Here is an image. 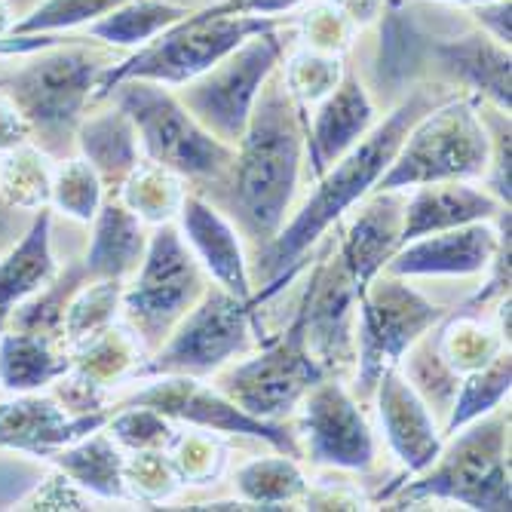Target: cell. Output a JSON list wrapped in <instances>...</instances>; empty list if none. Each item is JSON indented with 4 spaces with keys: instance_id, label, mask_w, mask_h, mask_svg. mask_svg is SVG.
Here are the masks:
<instances>
[{
    "instance_id": "obj_1",
    "label": "cell",
    "mask_w": 512,
    "mask_h": 512,
    "mask_svg": "<svg viewBox=\"0 0 512 512\" xmlns=\"http://www.w3.org/2000/svg\"><path fill=\"white\" fill-rule=\"evenodd\" d=\"M445 89L448 86L439 83L417 86L387 120H381L375 129H368L344 157H338L316 178L313 197L301 206V212L289 224L279 227V234L270 243H264V252L258 255L255 276L261 283V292L252 295L255 307L273 298L304 267V255L319 243L325 230L335 221H341L347 209H353L359 200H365L375 191V184L393 163L402 138L408 135L414 120L427 114L430 108L442 105L445 99L457 96V92H445Z\"/></svg>"
},
{
    "instance_id": "obj_2",
    "label": "cell",
    "mask_w": 512,
    "mask_h": 512,
    "mask_svg": "<svg viewBox=\"0 0 512 512\" xmlns=\"http://www.w3.org/2000/svg\"><path fill=\"white\" fill-rule=\"evenodd\" d=\"M307 120L276 71L258 92L240 151L230 163V209L258 243H270L298 191Z\"/></svg>"
},
{
    "instance_id": "obj_3",
    "label": "cell",
    "mask_w": 512,
    "mask_h": 512,
    "mask_svg": "<svg viewBox=\"0 0 512 512\" xmlns=\"http://www.w3.org/2000/svg\"><path fill=\"white\" fill-rule=\"evenodd\" d=\"M378 77L387 86H402L421 74H436L451 86H467L476 99H488L494 108H512L509 46L497 43L485 31H467L460 37H436L417 28L393 0L384 10Z\"/></svg>"
},
{
    "instance_id": "obj_4",
    "label": "cell",
    "mask_w": 512,
    "mask_h": 512,
    "mask_svg": "<svg viewBox=\"0 0 512 512\" xmlns=\"http://www.w3.org/2000/svg\"><path fill=\"white\" fill-rule=\"evenodd\" d=\"M292 25L286 16H243V13H215L212 7L191 10L184 19L169 25L151 43L138 46V53L111 62L96 86L92 102L108 99V92L123 80H151L163 86H184L215 68L249 37Z\"/></svg>"
},
{
    "instance_id": "obj_5",
    "label": "cell",
    "mask_w": 512,
    "mask_h": 512,
    "mask_svg": "<svg viewBox=\"0 0 512 512\" xmlns=\"http://www.w3.org/2000/svg\"><path fill=\"white\" fill-rule=\"evenodd\" d=\"M451 436V445L442 448L439 457L424 473H417L414 482L399 479L393 488H384L378 500L408 506L436 497L463 503L476 512H509V417L491 411Z\"/></svg>"
},
{
    "instance_id": "obj_6",
    "label": "cell",
    "mask_w": 512,
    "mask_h": 512,
    "mask_svg": "<svg viewBox=\"0 0 512 512\" xmlns=\"http://www.w3.org/2000/svg\"><path fill=\"white\" fill-rule=\"evenodd\" d=\"M37 59L7 77L13 105L31 123L37 148L50 157H62L74 148V132L92 105L102 71L111 65L108 56L92 53L86 40L50 46L34 53Z\"/></svg>"
},
{
    "instance_id": "obj_7",
    "label": "cell",
    "mask_w": 512,
    "mask_h": 512,
    "mask_svg": "<svg viewBox=\"0 0 512 512\" xmlns=\"http://www.w3.org/2000/svg\"><path fill=\"white\" fill-rule=\"evenodd\" d=\"M491 135L476 96H451L414 120L375 191H408L439 181H473L488 172Z\"/></svg>"
},
{
    "instance_id": "obj_8",
    "label": "cell",
    "mask_w": 512,
    "mask_h": 512,
    "mask_svg": "<svg viewBox=\"0 0 512 512\" xmlns=\"http://www.w3.org/2000/svg\"><path fill=\"white\" fill-rule=\"evenodd\" d=\"M108 99L132 120L148 160L169 166L181 178H218L234 163V148L200 126L163 83L123 80Z\"/></svg>"
},
{
    "instance_id": "obj_9",
    "label": "cell",
    "mask_w": 512,
    "mask_h": 512,
    "mask_svg": "<svg viewBox=\"0 0 512 512\" xmlns=\"http://www.w3.org/2000/svg\"><path fill=\"white\" fill-rule=\"evenodd\" d=\"M203 292L206 276L197 255L166 221L157 224L154 237L148 240L145 258L132 273V283L123 286L120 307L126 325L138 335L142 347L154 353Z\"/></svg>"
},
{
    "instance_id": "obj_10",
    "label": "cell",
    "mask_w": 512,
    "mask_h": 512,
    "mask_svg": "<svg viewBox=\"0 0 512 512\" xmlns=\"http://www.w3.org/2000/svg\"><path fill=\"white\" fill-rule=\"evenodd\" d=\"M252 301H240L221 286H206L200 301L178 319L169 338L148 362L135 368V378L191 375L203 378L252 347V332L261 338V322Z\"/></svg>"
},
{
    "instance_id": "obj_11",
    "label": "cell",
    "mask_w": 512,
    "mask_h": 512,
    "mask_svg": "<svg viewBox=\"0 0 512 512\" xmlns=\"http://www.w3.org/2000/svg\"><path fill=\"white\" fill-rule=\"evenodd\" d=\"M448 310L427 301L421 292L402 283V276H375L356 304V393L371 399L378 381L390 368L402 365V356L414 341L433 332Z\"/></svg>"
},
{
    "instance_id": "obj_12",
    "label": "cell",
    "mask_w": 512,
    "mask_h": 512,
    "mask_svg": "<svg viewBox=\"0 0 512 512\" xmlns=\"http://www.w3.org/2000/svg\"><path fill=\"white\" fill-rule=\"evenodd\" d=\"M283 28L249 37L234 53L224 56L215 68H209L191 83H184L178 102L191 111V117L200 126H206L215 138H221V142L227 145L240 142V135L249 126L261 86L279 65H283V56H286Z\"/></svg>"
},
{
    "instance_id": "obj_13",
    "label": "cell",
    "mask_w": 512,
    "mask_h": 512,
    "mask_svg": "<svg viewBox=\"0 0 512 512\" xmlns=\"http://www.w3.org/2000/svg\"><path fill=\"white\" fill-rule=\"evenodd\" d=\"M325 378V368L307 347L304 310L298 304L289 329L276 341L267 338L264 350L249 362L230 368L218 390L258 421H279Z\"/></svg>"
},
{
    "instance_id": "obj_14",
    "label": "cell",
    "mask_w": 512,
    "mask_h": 512,
    "mask_svg": "<svg viewBox=\"0 0 512 512\" xmlns=\"http://www.w3.org/2000/svg\"><path fill=\"white\" fill-rule=\"evenodd\" d=\"M123 405H148L172 417V421H188L200 430L227 433V436L237 433V436L264 439L279 454H289L295 460L301 457V445L286 427H279L276 421H258V417L243 411L237 402H230L221 390H212L191 375H157L154 384L126 396L117 408Z\"/></svg>"
},
{
    "instance_id": "obj_15",
    "label": "cell",
    "mask_w": 512,
    "mask_h": 512,
    "mask_svg": "<svg viewBox=\"0 0 512 512\" xmlns=\"http://www.w3.org/2000/svg\"><path fill=\"white\" fill-rule=\"evenodd\" d=\"M356 304L359 289L353 276L335 249H325L301 295L307 347L325 375H341L356 362Z\"/></svg>"
},
{
    "instance_id": "obj_16",
    "label": "cell",
    "mask_w": 512,
    "mask_h": 512,
    "mask_svg": "<svg viewBox=\"0 0 512 512\" xmlns=\"http://www.w3.org/2000/svg\"><path fill=\"white\" fill-rule=\"evenodd\" d=\"M301 402L304 436L313 463L335 470H368L375 463V433L356 399L335 378L319 381Z\"/></svg>"
},
{
    "instance_id": "obj_17",
    "label": "cell",
    "mask_w": 512,
    "mask_h": 512,
    "mask_svg": "<svg viewBox=\"0 0 512 512\" xmlns=\"http://www.w3.org/2000/svg\"><path fill=\"white\" fill-rule=\"evenodd\" d=\"M145 359V347L129 325H108L105 332L71 347V368L56 381V399L71 414L105 411V396L114 384L132 381Z\"/></svg>"
},
{
    "instance_id": "obj_18",
    "label": "cell",
    "mask_w": 512,
    "mask_h": 512,
    "mask_svg": "<svg viewBox=\"0 0 512 512\" xmlns=\"http://www.w3.org/2000/svg\"><path fill=\"white\" fill-rule=\"evenodd\" d=\"M108 417L111 411L71 414L56 396L19 393L0 402V448L50 457L53 451L102 430Z\"/></svg>"
},
{
    "instance_id": "obj_19",
    "label": "cell",
    "mask_w": 512,
    "mask_h": 512,
    "mask_svg": "<svg viewBox=\"0 0 512 512\" xmlns=\"http://www.w3.org/2000/svg\"><path fill=\"white\" fill-rule=\"evenodd\" d=\"M500 246V230L488 221L460 224L439 234L405 243L390 261L387 273L393 276H473L485 273Z\"/></svg>"
},
{
    "instance_id": "obj_20",
    "label": "cell",
    "mask_w": 512,
    "mask_h": 512,
    "mask_svg": "<svg viewBox=\"0 0 512 512\" xmlns=\"http://www.w3.org/2000/svg\"><path fill=\"white\" fill-rule=\"evenodd\" d=\"M378 411L390 448L402 460L408 476L424 473L442 451V433L430 414V405L411 387L402 368H390L378 381Z\"/></svg>"
},
{
    "instance_id": "obj_21",
    "label": "cell",
    "mask_w": 512,
    "mask_h": 512,
    "mask_svg": "<svg viewBox=\"0 0 512 512\" xmlns=\"http://www.w3.org/2000/svg\"><path fill=\"white\" fill-rule=\"evenodd\" d=\"M402 212H405L402 191H371V197L362 203V209L353 215L350 227L344 230L341 243L335 246L347 273L353 276L359 295L396 255Z\"/></svg>"
},
{
    "instance_id": "obj_22",
    "label": "cell",
    "mask_w": 512,
    "mask_h": 512,
    "mask_svg": "<svg viewBox=\"0 0 512 512\" xmlns=\"http://www.w3.org/2000/svg\"><path fill=\"white\" fill-rule=\"evenodd\" d=\"M375 123V102L353 71H344L341 83L319 102L313 129L307 126L310 172L319 178L338 157H344Z\"/></svg>"
},
{
    "instance_id": "obj_23",
    "label": "cell",
    "mask_w": 512,
    "mask_h": 512,
    "mask_svg": "<svg viewBox=\"0 0 512 512\" xmlns=\"http://www.w3.org/2000/svg\"><path fill=\"white\" fill-rule=\"evenodd\" d=\"M181 230L188 237L194 255L200 264L215 276V283L227 289L230 295H237L240 301H252V279L243 255V243L237 237L234 224H230L218 209H212L200 197L184 194L181 209Z\"/></svg>"
},
{
    "instance_id": "obj_24",
    "label": "cell",
    "mask_w": 512,
    "mask_h": 512,
    "mask_svg": "<svg viewBox=\"0 0 512 512\" xmlns=\"http://www.w3.org/2000/svg\"><path fill=\"white\" fill-rule=\"evenodd\" d=\"M497 215H500V200L473 188L467 181L421 184L411 197H405L399 249L405 243L439 234V230H451V227L473 224V221H488Z\"/></svg>"
},
{
    "instance_id": "obj_25",
    "label": "cell",
    "mask_w": 512,
    "mask_h": 512,
    "mask_svg": "<svg viewBox=\"0 0 512 512\" xmlns=\"http://www.w3.org/2000/svg\"><path fill=\"white\" fill-rule=\"evenodd\" d=\"M53 255V212L50 206L31 215L25 234L0 255V332H7L13 310L40 292L56 276Z\"/></svg>"
},
{
    "instance_id": "obj_26",
    "label": "cell",
    "mask_w": 512,
    "mask_h": 512,
    "mask_svg": "<svg viewBox=\"0 0 512 512\" xmlns=\"http://www.w3.org/2000/svg\"><path fill=\"white\" fill-rule=\"evenodd\" d=\"M148 249L142 218L117 194H108L92 218V243L80 258L89 279H126L138 270Z\"/></svg>"
},
{
    "instance_id": "obj_27",
    "label": "cell",
    "mask_w": 512,
    "mask_h": 512,
    "mask_svg": "<svg viewBox=\"0 0 512 512\" xmlns=\"http://www.w3.org/2000/svg\"><path fill=\"white\" fill-rule=\"evenodd\" d=\"M71 368V350L50 335L34 332H0V390L40 393L43 387L56 384Z\"/></svg>"
},
{
    "instance_id": "obj_28",
    "label": "cell",
    "mask_w": 512,
    "mask_h": 512,
    "mask_svg": "<svg viewBox=\"0 0 512 512\" xmlns=\"http://www.w3.org/2000/svg\"><path fill=\"white\" fill-rule=\"evenodd\" d=\"M74 145L80 157L96 169L105 191L120 194L123 181L138 163V135L132 120L117 105L96 117H83L74 132Z\"/></svg>"
},
{
    "instance_id": "obj_29",
    "label": "cell",
    "mask_w": 512,
    "mask_h": 512,
    "mask_svg": "<svg viewBox=\"0 0 512 512\" xmlns=\"http://www.w3.org/2000/svg\"><path fill=\"white\" fill-rule=\"evenodd\" d=\"M430 341L457 378L488 365L497 353L509 347V338L497 325V316L485 319L482 310H473L467 304H460L454 313H445L439 319V332L430 335Z\"/></svg>"
},
{
    "instance_id": "obj_30",
    "label": "cell",
    "mask_w": 512,
    "mask_h": 512,
    "mask_svg": "<svg viewBox=\"0 0 512 512\" xmlns=\"http://www.w3.org/2000/svg\"><path fill=\"white\" fill-rule=\"evenodd\" d=\"M46 460H53L80 491H89L105 500H129L123 479L126 457L105 427L53 451Z\"/></svg>"
},
{
    "instance_id": "obj_31",
    "label": "cell",
    "mask_w": 512,
    "mask_h": 512,
    "mask_svg": "<svg viewBox=\"0 0 512 512\" xmlns=\"http://www.w3.org/2000/svg\"><path fill=\"white\" fill-rule=\"evenodd\" d=\"M53 169V157L31 142L4 151L0 154V200L28 215L46 209L53 191Z\"/></svg>"
},
{
    "instance_id": "obj_32",
    "label": "cell",
    "mask_w": 512,
    "mask_h": 512,
    "mask_svg": "<svg viewBox=\"0 0 512 512\" xmlns=\"http://www.w3.org/2000/svg\"><path fill=\"white\" fill-rule=\"evenodd\" d=\"M188 13L191 7L169 4V0H126L108 16L89 22L86 34L111 46H145Z\"/></svg>"
},
{
    "instance_id": "obj_33",
    "label": "cell",
    "mask_w": 512,
    "mask_h": 512,
    "mask_svg": "<svg viewBox=\"0 0 512 512\" xmlns=\"http://www.w3.org/2000/svg\"><path fill=\"white\" fill-rule=\"evenodd\" d=\"M86 283H89V273H86L83 261H68L65 267L56 270V276L40 292H34L31 298H25L13 310L7 329L34 332V335H50V338H59L62 341V316H65V307L74 298V292L80 286H86Z\"/></svg>"
},
{
    "instance_id": "obj_34",
    "label": "cell",
    "mask_w": 512,
    "mask_h": 512,
    "mask_svg": "<svg viewBox=\"0 0 512 512\" xmlns=\"http://www.w3.org/2000/svg\"><path fill=\"white\" fill-rule=\"evenodd\" d=\"M509 384H512V359L509 350L497 353L488 365L463 375L454 393V402L448 408V421H445V433H457L460 427H467L479 417L491 414L506 396H509Z\"/></svg>"
},
{
    "instance_id": "obj_35",
    "label": "cell",
    "mask_w": 512,
    "mask_h": 512,
    "mask_svg": "<svg viewBox=\"0 0 512 512\" xmlns=\"http://www.w3.org/2000/svg\"><path fill=\"white\" fill-rule=\"evenodd\" d=\"M138 218L148 224H166L178 215L184 188L181 175L172 172L163 163L154 160H138L129 178L123 181V188L117 194Z\"/></svg>"
},
{
    "instance_id": "obj_36",
    "label": "cell",
    "mask_w": 512,
    "mask_h": 512,
    "mask_svg": "<svg viewBox=\"0 0 512 512\" xmlns=\"http://www.w3.org/2000/svg\"><path fill=\"white\" fill-rule=\"evenodd\" d=\"M237 488L243 500H249L258 509H286L295 500H304L307 479L298 470V460L289 454H273L249 460L237 473Z\"/></svg>"
},
{
    "instance_id": "obj_37",
    "label": "cell",
    "mask_w": 512,
    "mask_h": 512,
    "mask_svg": "<svg viewBox=\"0 0 512 512\" xmlns=\"http://www.w3.org/2000/svg\"><path fill=\"white\" fill-rule=\"evenodd\" d=\"M120 298H123L120 279H89L86 286H80L74 292V298L68 301L65 316H62L65 347L71 350V347L89 341L92 335L105 332L108 325H114L117 310H120Z\"/></svg>"
},
{
    "instance_id": "obj_38",
    "label": "cell",
    "mask_w": 512,
    "mask_h": 512,
    "mask_svg": "<svg viewBox=\"0 0 512 512\" xmlns=\"http://www.w3.org/2000/svg\"><path fill=\"white\" fill-rule=\"evenodd\" d=\"M102 200H105V184L83 157H65L53 169L50 206H56L62 215L89 224L96 218Z\"/></svg>"
},
{
    "instance_id": "obj_39",
    "label": "cell",
    "mask_w": 512,
    "mask_h": 512,
    "mask_svg": "<svg viewBox=\"0 0 512 512\" xmlns=\"http://www.w3.org/2000/svg\"><path fill=\"white\" fill-rule=\"evenodd\" d=\"M283 83L289 89V96L295 99L298 108L322 102L329 92L341 83L344 77V62L335 53H319V50H304L292 53L283 65Z\"/></svg>"
},
{
    "instance_id": "obj_40",
    "label": "cell",
    "mask_w": 512,
    "mask_h": 512,
    "mask_svg": "<svg viewBox=\"0 0 512 512\" xmlns=\"http://www.w3.org/2000/svg\"><path fill=\"white\" fill-rule=\"evenodd\" d=\"M166 454L181 485H212L221 479L230 451L221 436L206 430V433H178L175 442L166 448Z\"/></svg>"
},
{
    "instance_id": "obj_41",
    "label": "cell",
    "mask_w": 512,
    "mask_h": 512,
    "mask_svg": "<svg viewBox=\"0 0 512 512\" xmlns=\"http://www.w3.org/2000/svg\"><path fill=\"white\" fill-rule=\"evenodd\" d=\"M123 4L126 0H40L28 16L13 22L10 34H65L108 16Z\"/></svg>"
},
{
    "instance_id": "obj_42",
    "label": "cell",
    "mask_w": 512,
    "mask_h": 512,
    "mask_svg": "<svg viewBox=\"0 0 512 512\" xmlns=\"http://www.w3.org/2000/svg\"><path fill=\"white\" fill-rule=\"evenodd\" d=\"M105 430L120 448L129 451H166L178 436V430L172 427V417L148 405H123L108 417Z\"/></svg>"
},
{
    "instance_id": "obj_43",
    "label": "cell",
    "mask_w": 512,
    "mask_h": 512,
    "mask_svg": "<svg viewBox=\"0 0 512 512\" xmlns=\"http://www.w3.org/2000/svg\"><path fill=\"white\" fill-rule=\"evenodd\" d=\"M405 359H408V368L402 371V375L411 381V387L421 393V399L427 405H436L439 411H448L451 402H454L460 378L454 375V371L442 362V356L436 353V347L430 341V332L421 341L411 344V350L402 356V362Z\"/></svg>"
},
{
    "instance_id": "obj_44",
    "label": "cell",
    "mask_w": 512,
    "mask_h": 512,
    "mask_svg": "<svg viewBox=\"0 0 512 512\" xmlns=\"http://www.w3.org/2000/svg\"><path fill=\"white\" fill-rule=\"evenodd\" d=\"M123 479L129 500L138 503H163L181 485L166 451H132V457H126Z\"/></svg>"
},
{
    "instance_id": "obj_45",
    "label": "cell",
    "mask_w": 512,
    "mask_h": 512,
    "mask_svg": "<svg viewBox=\"0 0 512 512\" xmlns=\"http://www.w3.org/2000/svg\"><path fill=\"white\" fill-rule=\"evenodd\" d=\"M295 25L301 28L304 46H310V50H319V53L344 56L350 50L353 37H356V25L341 10H335L329 0H325V4L310 7L301 16H295Z\"/></svg>"
},
{
    "instance_id": "obj_46",
    "label": "cell",
    "mask_w": 512,
    "mask_h": 512,
    "mask_svg": "<svg viewBox=\"0 0 512 512\" xmlns=\"http://www.w3.org/2000/svg\"><path fill=\"white\" fill-rule=\"evenodd\" d=\"M494 135H491V163H488V188L494 191V197L500 203L509 206V172H512V138H509V114L506 111H494Z\"/></svg>"
},
{
    "instance_id": "obj_47",
    "label": "cell",
    "mask_w": 512,
    "mask_h": 512,
    "mask_svg": "<svg viewBox=\"0 0 512 512\" xmlns=\"http://www.w3.org/2000/svg\"><path fill=\"white\" fill-rule=\"evenodd\" d=\"M19 509H86V500L80 488L59 470L46 479L28 500L19 503Z\"/></svg>"
},
{
    "instance_id": "obj_48",
    "label": "cell",
    "mask_w": 512,
    "mask_h": 512,
    "mask_svg": "<svg viewBox=\"0 0 512 512\" xmlns=\"http://www.w3.org/2000/svg\"><path fill=\"white\" fill-rule=\"evenodd\" d=\"M34 132L31 123L25 120V114L13 105V99H0V154L13 151L25 142H31Z\"/></svg>"
},
{
    "instance_id": "obj_49",
    "label": "cell",
    "mask_w": 512,
    "mask_h": 512,
    "mask_svg": "<svg viewBox=\"0 0 512 512\" xmlns=\"http://www.w3.org/2000/svg\"><path fill=\"white\" fill-rule=\"evenodd\" d=\"M83 37H68V34H7L0 37V56H34L40 50H50V46L62 43H77Z\"/></svg>"
},
{
    "instance_id": "obj_50",
    "label": "cell",
    "mask_w": 512,
    "mask_h": 512,
    "mask_svg": "<svg viewBox=\"0 0 512 512\" xmlns=\"http://www.w3.org/2000/svg\"><path fill=\"white\" fill-rule=\"evenodd\" d=\"M476 22L482 25L485 34H491L497 43L509 46L512 40V22H509V0H485V4L473 7Z\"/></svg>"
},
{
    "instance_id": "obj_51",
    "label": "cell",
    "mask_w": 512,
    "mask_h": 512,
    "mask_svg": "<svg viewBox=\"0 0 512 512\" xmlns=\"http://www.w3.org/2000/svg\"><path fill=\"white\" fill-rule=\"evenodd\" d=\"M304 0H215V13H243V16H279L301 7Z\"/></svg>"
},
{
    "instance_id": "obj_52",
    "label": "cell",
    "mask_w": 512,
    "mask_h": 512,
    "mask_svg": "<svg viewBox=\"0 0 512 512\" xmlns=\"http://www.w3.org/2000/svg\"><path fill=\"white\" fill-rule=\"evenodd\" d=\"M329 4H332L335 10H341L356 28H365V25H371L375 19L384 16V10H387L390 0H329Z\"/></svg>"
},
{
    "instance_id": "obj_53",
    "label": "cell",
    "mask_w": 512,
    "mask_h": 512,
    "mask_svg": "<svg viewBox=\"0 0 512 512\" xmlns=\"http://www.w3.org/2000/svg\"><path fill=\"white\" fill-rule=\"evenodd\" d=\"M307 509H362V500L353 491L344 488H332V485H322L319 494H304Z\"/></svg>"
},
{
    "instance_id": "obj_54",
    "label": "cell",
    "mask_w": 512,
    "mask_h": 512,
    "mask_svg": "<svg viewBox=\"0 0 512 512\" xmlns=\"http://www.w3.org/2000/svg\"><path fill=\"white\" fill-rule=\"evenodd\" d=\"M31 215L28 212H19V209H10L4 200H0V255H4L28 227Z\"/></svg>"
},
{
    "instance_id": "obj_55",
    "label": "cell",
    "mask_w": 512,
    "mask_h": 512,
    "mask_svg": "<svg viewBox=\"0 0 512 512\" xmlns=\"http://www.w3.org/2000/svg\"><path fill=\"white\" fill-rule=\"evenodd\" d=\"M13 22H16V16H13L10 4H7V0H0V37H7V34H10Z\"/></svg>"
},
{
    "instance_id": "obj_56",
    "label": "cell",
    "mask_w": 512,
    "mask_h": 512,
    "mask_svg": "<svg viewBox=\"0 0 512 512\" xmlns=\"http://www.w3.org/2000/svg\"><path fill=\"white\" fill-rule=\"evenodd\" d=\"M448 4H467V7H476V4H485V0H448Z\"/></svg>"
},
{
    "instance_id": "obj_57",
    "label": "cell",
    "mask_w": 512,
    "mask_h": 512,
    "mask_svg": "<svg viewBox=\"0 0 512 512\" xmlns=\"http://www.w3.org/2000/svg\"><path fill=\"white\" fill-rule=\"evenodd\" d=\"M0 89H7V77H0Z\"/></svg>"
}]
</instances>
